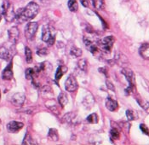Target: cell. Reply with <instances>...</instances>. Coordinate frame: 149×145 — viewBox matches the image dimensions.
I'll return each instance as SVG.
<instances>
[{
  "label": "cell",
  "instance_id": "obj_1",
  "mask_svg": "<svg viewBox=\"0 0 149 145\" xmlns=\"http://www.w3.org/2000/svg\"><path fill=\"white\" fill-rule=\"evenodd\" d=\"M39 11V6L34 2H30L25 8L18 10L15 13V19L17 22H24L33 19Z\"/></svg>",
  "mask_w": 149,
  "mask_h": 145
},
{
  "label": "cell",
  "instance_id": "obj_2",
  "mask_svg": "<svg viewBox=\"0 0 149 145\" xmlns=\"http://www.w3.org/2000/svg\"><path fill=\"white\" fill-rule=\"evenodd\" d=\"M56 29L50 26V25H45L43 27L42 29V39L49 45H52L55 43L56 40Z\"/></svg>",
  "mask_w": 149,
  "mask_h": 145
},
{
  "label": "cell",
  "instance_id": "obj_24",
  "mask_svg": "<svg viewBox=\"0 0 149 145\" xmlns=\"http://www.w3.org/2000/svg\"><path fill=\"white\" fill-rule=\"evenodd\" d=\"M49 137L50 139H52L53 141H57L58 138H59V136H58V132L56 129H50L49 132Z\"/></svg>",
  "mask_w": 149,
  "mask_h": 145
},
{
  "label": "cell",
  "instance_id": "obj_29",
  "mask_svg": "<svg viewBox=\"0 0 149 145\" xmlns=\"http://www.w3.org/2000/svg\"><path fill=\"white\" fill-rule=\"evenodd\" d=\"M126 116L127 119H128L129 120H134L137 117L136 112H134L133 110H127Z\"/></svg>",
  "mask_w": 149,
  "mask_h": 145
},
{
  "label": "cell",
  "instance_id": "obj_34",
  "mask_svg": "<svg viewBox=\"0 0 149 145\" xmlns=\"http://www.w3.org/2000/svg\"><path fill=\"white\" fill-rule=\"evenodd\" d=\"M106 84H107V87L108 89L111 90H115L114 86H113V85L110 81L107 80V81H106Z\"/></svg>",
  "mask_w": 149,
  "mask_h": 145
},
{
  "label": "cell",
  "instance_id": "obj_36",
  "mask_svg": "<svg viewBox=\"0 0 149 145\" xmlns=\"http://www.w3.org/2000/svg\"><path fill=\"white\" fill-rule=\"evenodd\" d=\"M81 3H82V4H83L84 7H88V6H89L88 2H87L86 0H81Z\"/></svg>",
  "mask_w": 149,
  "mask_h": 145
},
{
  "label": "cell",
  "instance_id": "obj_28",
  "mask_svg": "<svg viewBox=\"0 0 149 145\" xmlns=\"http://www.w3.org/2000/svg\"><path fill=\"white\" fill-rule=\"evenodd\" d=\"M86 120H87L89 123L95 124V123L98 122V116H97V114H96L95 113H93L90 114V115L87 117Z\"/></svg>",
  "mask_w": 149,
  "mask_h": 145
},
{
  "label": "cell",
  "instance_id": "obj_26",
  "mask_svg": "<svg viewBox=\"0 0 149 145\" xmlns=\"http://www.w3.org/2000/svg\"><path fill=\"white\" fill-rule=\"evenodd\" d=\"M136 101H137V102L139 103V105H140L142 109H148L149 108V102L148 101H146L145 99L141 98V97H137V98H136Z\"/></svg>",
  "mask_w": 149,
  "mask_h": 145
},
{
  "label": "cell",
  "instance_id": "obj_37",
  "mask_svg": "<svg viewBox=\"0 0 149 145\" xmlns=\"http://www.w3.org/2000/svg\"><path fill=\"white\" fill-rule=\"evenodd\" d=\"M0 99H1V93H0Z\"/></svg>",
  "mask_w": 149,
  "mask_h": 145
},
{
  "label": "cell",
  "instance_id": "obj_17",
  "mask_svg": "<svg viewBox=\"0 0 149 145\" xmlns=\"http://www.w3.org/2000/svg\"><path fill=\"white\" fill-rule=\"evenodd\" d=\"M67 71H68V67L65 66H60L57 68L56 73V80L61 79V78L67 73Z\"/></svg>",
  "mask_w": 149,
  "mask_h": 145
},
{
  "label": "cell",
  "instance_id": "obj_11",
  "mask_svg": "<svg viewBox=\"0 0 149 145\" xmlns=\"http://www.w3.org/2000/svg\"><path fill=\"white\" fill-rule=\"evenodd\" d=\"M12 62H10V64L5 67L2 73V78L3 79H5V80H10L13 78V70H12Z\"/></svg>",
  "mask_w": 149,
  "mask_h": 145
},
{
  "label": "cell",
  "instance_id": "obj_18",
  "mask_svg": "<svg viewBox=\"0 0 149 145\" xmlns=\"http://www.w3.org/2000/svg\"><path fill=\"white\" fill-rule=\"evenodd\" d=\"M58 102H59V104H60L61 107H64V106L68 102V96H67L66 93L61 92V93L59 95V97H58Z\"/></svg>",
  "mask_w": 149,
  "mask_h": 145
},
{
  "label": "cell",
  "instance_id": "obj_20",
  "mask_svg": "<svg viewBox=\"0 0 149 145\" xmlns=\"http://www.w3.org/2000/svg\"><path fill=\"white\" fill-rule=\"evenodd\" d=\"M70 54H71V56H75V57H80L82 56V54H83V52H82L81 49L77 48L75 46H72L71 50H70Z\"/></svg>",
  "mask_w": 149,
  "mask_h": 145
},
{
  "label": "cell",
  "instance_id": "obj_30",
  "mask_svg": "<svg viewBox=\"0 0 149 145\" xmlns=\"http://www.w3.org/2000/svg\"><path fill=\"white\" fill-rule=\"evenodd\" d=\"M110 136H111V138L113 139V140H116L119 137V132L117 128H113L110 132Z\"/></svg>",
  "mask_w": 149,
  "mask_h": 145
},
{
  "label": "cell",
  "instance_id": "obj_8",
  "mask_svg": "<svg viewBox=\"0 0 149 145\" xmlns=\"http://www.w3.org/2000/svg\"><path fill=\"white\" fill-rule=\"evenodd\" d=\"M26 99V97L25 95L22 93H20V92H17L15 94H14L11 97V102L13 105L15 106H17V107H21L22 106L24 102Z\"/></svg>",
  "mask_w": 149,
  "mask_h": 145
},
{
  "label": "cell",
  "instance_id": "obj_12",
  "mask_svg": "<svg viewBox=\"0 0 149 145\" xmlns=\"http://www.w3.org/2000/svg\"><path fill=\"white\" fill-rule=\"evenodd\" d=\"M114 60L119 66H124V65H126L129 63V61H128V58L126 56L122 53H119V52L115 54Z\"/></svg>",
  "mask_w": 149,
  "mask_h": 145
},
{
  "label": "cell",
  "instance_id": "obj_25",
  "mask_svg": "<svg viewBox=\"0 0 149 145\" xmlns=\"http://www.w3.org/2000/svg\"><path fill=\"white\" fill-rule=\"evenodd\" d=\"M22 144H26V145H31V144H36L34 141L33 140L32 137L30 136L29 133L26 134L25 137H24V140L22 142Z\"/></svg>",
  "mask_w": 149,
  "mask_h": 145
},
{
  "label": "cell",
  "instance_id": "obj_9",
  "mask_svg": "<svg viewBox=\"0 0 149 145\" xmlns=\"http://www.w3.org/2000/svg\"><path fill=\"white\" fill-rule=\"evenodd\" d=\"M8 34H9V39L11 42L12 45H15L19 39V35H20L19 29L16 27H13L9 30Z\"/></svg>",
  "mask_w": 149,
  "mask_h": 145
},
{
  "label": "cell",
  "instance_id": "obj_33",
  "mask_svg": "<svg viewBox=\"0 0 149 145\" xmlns=\"http://www.w3.org/2000/svg\"><path fill=\"white\" fill-rule=\"evenodd\" d=\"M140 128H141V130L142 131V132L145 134H147V135H148L149 132H148V127L144 125V124H141V125H140Z\"/></svg>",
  "mask_w": 149,
  "mask_h": 145
},
{
  "label": "cell",
  "instance_id": "obj_32",
  "mask_svg": "<svg viewBox=\"0 0 149 145\" xmlns=\"http://www.w3.org/2000/svg\"><path fill=\"white\" fill-rule=\"evenodd\" d=\"M37 54L40 56H45L49 54V51L46 48H40L37 50Z\"/></svg>",
  "mask_w": 149,
  "mask_h": 145
},
{
  "label": "cell",
  "instance_id": "obj_19",
  "mask_svg": "<svg viewBox=\"0 0 149 145\" xmlns=\"http://www.w3.org/2000/svg\"><path fill=\"white\" fill-rule=\"evenodd\" d=\"M68 8L72 12H77L79 9V4L76 0H69L68 1Z\"/></svg>",
  "mask_w": 149,
  "mask_h": 145
},
{
  "label": "cell",
  "instance_id": "obj_4",
  "mask_svg": "<svg viewBox=\"0 0 149 145\" xmlns=\"http://www.w3.org/2000/svg\"><path fill=\"white\" fill-rule=\"evenodd\" d=\"M113 43H114V38L113 36H107L99 41V46L102 51L106 53H110Z\"/></svg>",
  "mask_w": 149,
  "mask_h": 145
},
{
  "label": "cell",
  "instance_id": "obj_15",
  "mask_svg": "<svg viewBox=\"0 0 149 145\" xmlns=\"http://www.w3.org/2000/svg\"><path fill=\"white\" fill-rule=\"evenodd\" d=\"M4 16V18L6 19L7 22H12L13 20H15V13L13 11V7L12 5L6 11V12L3 15Z\"/></svg>",
  "mask_w": 149,
  "mask_h": 145
},
{
  "label": "cell",
  "instance_id": "obj_3",
  "mask_svg": "<svg viewBox=\"0 0 149 145\" xmlns=\"http://www.w3.org/2000/svg\"><path fill=\"white\" fill-rule=\"evenodd\" d=\"M122 74L125 76V78L129 82V87L125 90V92H126V95H130L134 91V89H135V85H136L135 74L132 72V70H130V68H123Z\"/></svg>",
  "mask_w": 149,
  "mask_h": 145
},
{
  "label": "cell",
  "instance_id": "obj_14",
  "mask_svg": "<svg viewBox=\"0 0 149 145\" xmlns=\"http://www.w3.org/2000/svg\"><path fill=\"white\" fill-rule=\"evenodd\" d=\"M141 56L146 60H149V44H143L139 49Z\"/></svg>",
  "mask_w": 149,
  "mask_h": 145
},
{
  "label": "cell",
  "instance_id": "obj_27",
  "mask_svg": "<svg viewBox=\"0 0 149 145\" xmlns=\"http://www.w3.org/2000/svg\"><path fill=\"white\" fill-rule=\"evenodd\" d=\"M35 74H36V73H35L34 68H27L25 72L26 78L27 79H33Z\"/></svg>",
  "mask_w": 149,
  "mask_h": 145
},
{
  "label": "cell",
  "instance_id": "obj_7",
  "mask_svg": "<svg viewBox=\"0 0 149 145\" xmlns=\"http://www.w3.org/2000/svg\"><path fill=\"white\" fill-rule=\"evenodd\" d=\"M11 49H8L5 46H3L0 48V58L6 61V62H10L11 61L12 56L14 55L15 51H11Z\"/></svg>",
  "mask_w": 149,
  "mask_h": 145
},
{
  "label": "cell",
  "instance_id": "obj_10",
  "mask_svg": "<svg viewBox=\"0 0 149 145\" xmlns=\"http://www.w3.org/2000/svg\"><path fill=\"white\" fill-rule=\"evenodd\" d=\"M23 126H24L23 123L18 122V121H11L7 125V130L11 133H15L19 132L21 129H22Z\"/></svg>",
  "mask_w": 149,
  "mask_h": 145
},
{
  "label": "cell",
  "instance_id": "obj_13",
  "mask_svg": "<svg viewBox=\"0 0 149 145\" xmlns=\"http://www.w3.org/2000/svg\"><path fill=\"white\" fill-rule=\"evenodd\" d=\"M106 107L108 110L110 111L113 112L116 111L118 108V104L117 102V101H115L114 99L111 98V97H108L107 99V102H106Z\"/></svg>",
  "mask_w": 149,
  "mask_h": 145
},
{
  "label": "cell",
  "instance_id": "obj_6",
  "mask_svg": "<svg viewBox=\"0 0 149 145\" xmlns=\"http://www.w3.org/2000/svg\"><path fill=\"white\" fill-rule=\"evenodd\" d=\"M79 85L77 79L73 75H70L65 82V89L68 92H73L78 89Z\"/></svg>",
  "mask_w": 149,
  "mask_h": 145
},
{
  "label": "cell",
  "instance_id": "obj_16",
  "mask_svg": "<svg viewBox=\"0 0 149 145\" xmlns=\"http://www.w3.org/2000/svg\"><path fill=\"white\" fill-rule=\"evenodd\" d=\"M83 103H84V105L85 107H88L89 109L91 108L92 106L94 105V103H95V99H94L93 96L91 95V94H89L88 96H86L84 97V101H83Z\"/></svg>",
  "mask_w": 149,
  "mask_h": 145
},
{
  "label": "cell",
  "instance_id": "obj_5",
  "mask_svg": "<svg viewBox=\"0 0 149 145\" xmlns=\"http://www.w3.org/2000/svg\"><path fill=\"white\" fill-rule=\"evenodd\" d=\"M38 25L37 22H29L25 28V36L28 40H31L34 38Z\"/></svg>",
  "mask_w": 149,
  "mask_h": 145
},
{
  "label": "cell",
  "instance_id": "obj_22",
  "mask_svg": "<svg viewBox=\"0 0 149 145\" xmlns=\"http://www.w3.org/2000/svg\"><path fill=\"white\" fill-rule=\"evenodd\" d=\"M92 4L94 5V7L97 10H103L104 6V1L103 0H91Z\"/></svg>",
  "mask_w": 149,
  "mask_h": 145
},
{
  "label": "cell",
  "instance_id": "obj_31",
  "mask_svg": "<svg viewBox=\"0 0 149 145\" xmlns=\"http://www.w3.org/2000/svg\"><path fill=\"white\" fill-rule=\"evenodd\" d=\"M78 66L80 68L81 70L83 71H85L86 68H87V60L85 59H81L80 61L78 62Z\"/></svg>",
  "mask_w": 149,
  "mask_h": 145
},
{
  "label": "cell",
  "instance_id": "obj_35",
  "mask_svg": "<svg viewBox=\"0 0 149 145\" xmlns=\"http://www.w3.org/2000/svg\"><path fill=\"white\" fill-rule=\"evenodd\" d=\"M99 71H100L101 73H103L106 76H107V70H106V68H99Z\"/></svg>",
  "mask_w": 149,
  "mask_h": 145
},
{
  "label": "cell",
  "instance_id": "obj_21",
  "mask_svg": "<svg viewBox=\"0 0 149 145\" xmlns=\"http://www.w3.org/2000/svg\"><path fill=\"white\" fill-rule=\"evenodd\" d=\"M25 55H26V60L27 63H31L33 62V53L29 47L25 48Z\"/></svg>",
  "mask_w": 149,
  "mask_h": 145
},
{
  "label": "cell",
  "instance_id": "obj_23",
  "mask_svg": "<svg viewBox=\"0 0 149 145\" xmlns=\"http://www.w3.org/2000/svg\"><path fill=\"white\" fill-rule=\"evenodd\" d=\"M74 117H75V114H74V113H68L65 114V115L62 117V122L71 123L73 120H74Z\"/></svg>",
  "mask_w": 149,
  "mask_h": 145
},
{
  "label": "cell",
  "instance_id": "obj_38",
  "mask_svg": "<svg viewBox=\"0 0 149 145\" xmlns=\"http://www.w3.org/2000/svg\"><path fill=\"white\" fill-rule=\"evenodd\" d=\"M0 21H1V15H0Z\"/></svg>",
  "mask_w": 149,
  "mask_h": 145
}]
</instances>
